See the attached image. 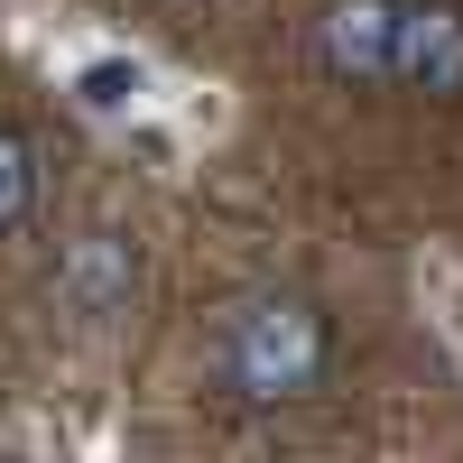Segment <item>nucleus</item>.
<instances>
[{
  "label": "nucleus",
  "mask_w": 463,
  "mask_h": 463,
  "mask_svg": "<svg viewBox=\"0 0 463 463\" xmlns=\"http://www.w3.org/2000/svg\"><path fill=\"white\" fill-rule=\"evenodd\" d=\"M334 380V316L306 288H241L204 325V390L222 408H297Z\"/></svg>",
  "instance_id": "1"
},
{
  "label": "nucleus",
  "mask_w": 463,
  "mask_h": 463,
  "mask_svg": "<svg viewBox=\"0 0 463 463\" xmlns=\"http://www.w3.org/2000/svg\"><path fill=\"white\" fill-rule=\"evenodd\" d=\"M148 288V241L130 222H74L47 260V306L74 325H121Z\"/></svg>",
  "instance_id": "2"
},
{
  "label": "nucleus",
  "mask_w": 463,
  "mask_h": 463,
  "mask_svg": "<svg viewBox=\"0 0 463 463\" xmlns=\"http://www.w3.org/2000/svg\"><path fill=\"white\" fill-rule=\"evenodd\" d=\"M399 19L408 0H316V19H306L316 74L343 93H399Z\"/></svg>",
  "instance_id": "3"
},
{
  "label": "nucleus",
  "mask_w": 463,
  "mask_h": 463,
  "mask_svg": "<svg viewBox=\"0 0 463 463\" xmlns=\"http://www.w3.org/2000/svg\"><path fill=\"white\" fill-rule=\"evenodd\" d=\"M399 93L463 102V0H408V19H399Z\"/></svg>",
  "instance_id": "4"
},
{
  "label": "nucleus",
  "mask_w": 463,
  "mask_h": 463,
  "mask_svg": "<svg viewBox=\"0 0 463 463\" xmlns=\"http://www.w3.org/2000/svg\"><path fill=\"white\" fill-rule=\"evenodd\" d=\"M37 213V148L19 130H0V232H19Z\"/></svg>",
  "instance_id": "5"
},
{
  "label": "nucleus",
  "mask_w": 463,
  "mask_h": 463,
  "mask_svg": "<svg viewBox=\"0 0 463 463\" xmlns=\"http://www.w3.org/2000/svg\"><path fill=\"white\" fill-rule=\"evenodd\" d=\"M74 93H84L93 111H121V102L139 93V65H121V56H102V65H84V74H74Z\"/></svg>",
  "instance_id": "6"
}]
</instances>
